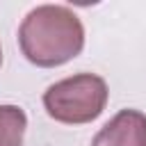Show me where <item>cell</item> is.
Returning a JSON list of instances; mask_svg holds the SVG:
<instances>
[{
    "mask_svg": "<svg viewBox=\"0 0 146 146\" xmlns=\"http://www.w3.org/2000/svg\"><path fill=\"white\" fill-rule=\"evenodd\" d=\"M18 43L27 62L52 68L71 62L84 48V27L64 5L34 7L18 27Z\"/></svg>",
    "mask_w": 146,
    "mask_h": 146,
    "instance_id": "6da1fadb",
    "label": "cell"
},
{
    "mask_svg": "<svg viewBox=\"0 0 146 146\" xmlns=\"http://www.w3.org/2000/svg\"><path fill=\"white\" fill-rule=\"evenodd\" d=\"M107 103V84L100 75L78 73L50 84L43 94V107L59 123H89L98 119Z\"/></svg>",
    "mask_w": 146,
    "mask_h": 146,
    "instance_id": "7a4b0ae2",
    "label": "cell"
},
{
    "mask_svg": "<svg viewBox=\"0 0 146 146\" xmlns=\"http://www.w3.org/2000/svg\"><path fill=\"white\" fill-rule=\"evenodd\" d=\"M91 146H146V114L121 110L98 130Z\"/></svg>",
    "mask_w": 146,
    "mask_h": 146,
    "instance_id": "3957f363",
    "label": "cell"
},
{
    "mask_svg": "<svg viewBox=\"0 0 146 146\" xmlns=\"http://www.w3.org/2000/svg\"><path fill=\"white\" fill-rule=\"evenodd\" d=\"M27 116L18 105H0V146H23Z\"/></svg>",
    "mask_w": 146,
    "mask_h": 146,
    "instance_id": "277c9868",
    "label": "cell"
},
{
    "mask_svg": "<svg viewBox=\"0 0 146 146\" xmlns=\"http://www.w3.org/2000/svg\"><path fill=\"white\" fill-rule=\"evenodd\" d=\"M0 64H2V48H0Z\"/></svg>",
    "mask_w": 146,
    "mask_h": 146,
    "instance_id": "5b68a950",
    "label": "cell"
}]
</instances>
